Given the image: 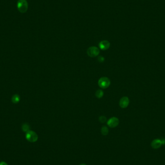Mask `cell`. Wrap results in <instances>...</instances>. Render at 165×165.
<instances>
[{
  "label": "cell",
  "instance_id": "13",
  "mask_svg": "<svg viewBox=\"0 0 165 165\" xmlns=\"http://www.w3.org/2000/svg\"><path fill=\"white\" fill-rule=\"evenodd\" d=\"M99 121L101 123H104L106 121V118L104 116H101L99 118Z\"/></svg>",
  "mask_w": 165,
  "mask_h": 165
},
{
  "label": "cell",
  "instance_id": "10",
  "mask_svg": "<svg viewBox=\"0 0 165 165\" xmlns=\"http://www.w3.org/2000/svg\"><path fill=\"white\" fill-rule=\"evenodd\" d=\"M101 133L104 136H106V135H108V134L109 133L108 128L106 126H102L101 127Z\"/></svg>",
  "mask_w": 165,
  "mask_h": 165
},
{
  "label": "cell",
  "instance_id": "16",
  "mask_svg": "<svg viewBox=\"0 0 165 165\" xmlns=\"http://www.w3.org/2000/svg\"><path fill=\"white\" fill-rule=\"evenodd\" d=\"M162 144H165V139H162Z\"/></svg>",
  "mask_w": 165,
  "mask_h": 165
},
{
  "label": "cell",
  "instance_id": "4",
  "mask_svg": "<svg viewBox=\"0 0 165 165\" xmlns=\"http://www.w3.org/2000/svg\"><path fill=\"white\" fill-rule=\"evenodd\" d=\"M87 55L91 57H96L99 54V49L96 46H91L87 50Z\"/></svg>",
  "mask_w": 165,
  "mask_h": 165
},
{
  "label": "cell",
  "instance_id": "6",
  "mask_svg": "<svg viewBox=\"0 0 165 165\" xmlns=\"http://www.w3.org/2000/svg\"><path fill=\"white\" fill-rule=\"evenodd\" d=\"M129 103V99L127 97L122 98L119 101V105L122 108H126Z\"/></svg>",
  "mask_w": 165,
  "mask_h": 165
},
{
  "label": "cell",
  "instance_id": "7",
  "mask_svg": "<svg viewBox=\"0 0 165 165\" xmlns=\"http://www.w3.org/2000/svg\"><path fill=\"white\" fill-rule=\"evenodd\" d=\"M110 46V43L107 40L101 41L99 44V47L102 50H106L109 49Z\"/></svg>",
  "mask_w": 165,
  "mask_h": 165
},
{
  "label": "cell",
  "instance_id": "2",
  "mask_svg": "<svg viewBox=\"0 0 165 165\" xmlns=\"http://www.w3.org/2000/svg\"><path fill=\"white\" fill-rule=\"evenodd\" d=\"M26 138L31 142H35L38 140V136L34 131L29 130L26 133Z\"/></svg>",
  "mask_w": 165,
  "mask_h": 165
},
{
  "label": "cell",
  "instance_id": "17",
  "mask_svg": "<svg viewBox=\"0 0 165 165\" xmlns=\"http://www.w3.org/2000/svg\"><path fill=\"white\" fill-rule=\"evenodd\" d=\"M86 165V164H81V165Z\"/></svg>",
  "mask_w": 165,
  "mask_h": 165
},
{
  "label": "cell",
  "instance_id": "5",
  "mask_svg": "<svg viewBox=\"0 0 165 165\" xmlns=\"http://www.w3.org/2000/svg\"><path fill=\"white\" fill-rule=\"evenodd\" d=\"M119 123V119L115 117H112L107 122L108 125L111 128H114L116 127L118 125Z\"/></svg>",
  "mask_w": 165,
  "mask_h": 165
},
{
  "label": "cell",
  "instance_id": "8",
  "mask_svg": "<svg viewBox=\"0 0 165 165\" xmlns=\"http://www.w3.org/2000/svg\"><path fill=\"white\" fill-rule=\"evenodd\" d=\"M162 145V140L158 139L153 140L151 144L152 147L154 149H156L160 148Z\"/></svg>",
  "mask_w": 165,
  "mask_h": 165
},
{
  "label": "cell",
  "instance_id": "14",
  "mask_svg": "<svg viewBox=\"0 0 165 165\" xmlns=\"http://www.w3.org/2000/svg\"><path fill=\"white\" fill-rule=\"evenodd\" d=\"M98 61L99 62H100V63H102V62H103V61H104V58L103 57H102V56H99V57H98Z\"/></svg>",
  "mask_w": 165,
  "mask_h": 165
},
{
  "label": "cell",
  "instance_id": "9",
  "mask_svg": "<svg viewBox=\"0 0 165 165\" xmlns=\"http://www.w3.org/2000/svg\"><path fill=\"white\" fill-rule=\"evenodd\" d=\"M11 100L13 103H18L20 101V96L18 94H15L13 96Z\"/></svg>",
  "mask_w": 165,
  "mask_h": 165
},
{
  "label": "cell",
  "instance_id": "1",
  "mask_svg": "<svg viewBox=\"0 0 165 165\" xmlns=\"http://www.w3.org/2000/svg\"><path fill=\"white\" fill-rule=\"evenodd\" d=\"M17 7L20 12L22 13L26 12L28 9V4L26 0H19Z\"/></svg>",
  "mask_w": 165,
  "mask_h": 165
},
{
  "label": "cell",
  "instance_id": "15",
  "mask_svg": "<svg viewBox=\"0 0 165 165\" xmlns=\"http://www.w3.org/2000/svg\"><path fill=\"white\" fill-rule=\"evenodd\" d=\"M0 165H8V164L5 162H1L0 163Z\"/></svg>",
  "mask_w": 165,
  "mask_h": 165
},
{
  "label": "cell",
  "instance_id": "3",
  "mask_svg": "<svg viewBox=\"0 0 165 165\" xmlns=\"http://www.w3.org/2000/svg\"><path fill=\"white\" fill-rule=\"evenodd\" d=\"M111 84V81L110 79L106 77H103L100 78L98 81V85L99 86L103 89L108 88Z\"/></svg>",
  "mask_w": 165,
  "mask_h": 165
},
{
  "label": "cell",
  "instance_id": "12",
  "mask_svg": "<svg viewBox=\"0 0 165 165\" xmlns=\"http://www.w3.org/2000/svg\"><path fill=\"white\" fill-rule=\"evenodd\" d=\"M22 130L24 132H28V131L30 130V126H29V125L28 124H27V123L24 124L22 125Z\"/></svg>",
  "mask_w": 165,
  "mask_h": 165
},
{
  "label": "cell",
  "instance_id": "11",
  "mask_svg": "<svg viewBox=\"0 0 165 165\" xmlns=\"http://www.w3.org/2000/svg\"><path fill=\"white\" fill-rule=\"evenodd\" d=\"M103 94H104V93H103V91H102L101 90H97L96 92V94H95L96 97L98 99L101 98L103 97Z\"/></svg>",
  "mask_w": 165,
  "mask_h": 165
}]
</instances>
